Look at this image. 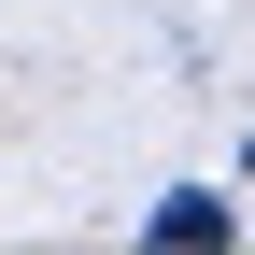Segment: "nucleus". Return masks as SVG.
Returning a JSON list of instances; mask_svg holds the SVG:
<instances>
[{
	"label": "nucleus",
	"instance_id": "obj_1",
	"mask_svg": "<svg viewBox=\"0 0 255 255\" xmlns=\"http://www.w3.org/2000/svg\"><path fill=\"white\" fill-rule=\"evenodd\" d=\"M142 241H156V255H199V241H241V213L213 199V184H170V199L142 213Z\"/></svg>",
	"mask_w": 255,
	"mask_h": 255
}]
</instances>
